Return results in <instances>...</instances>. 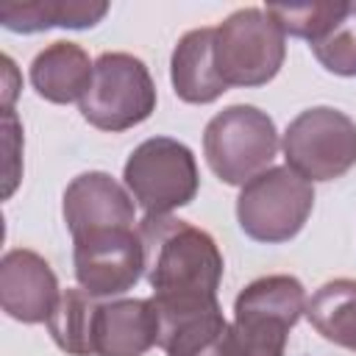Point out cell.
<instances>
[{
  "instance_id": "1",
  "label": "cell",
  "mask_w": 356,
  "mask_h": 356,
  "mask_svg": "<svg viewBox=\"0 0 356 356\" xmlns=\"http://www.w3.org/2000/svg\"><path fill=\"white\" fill-rule=\"evenodd\" d=\"M139 234L156 312H184L217 303L225 264L209 231L170 214H145Z\"/></svg>"
},
{
  "instance_id": "2",
  "label": "cell",
  "mask_w": 356,
  "mask_h": 356,
  "mask_svg": "<svg viewBox=\"0 0 356 356\" xmlns=\"http://www.w3.org/2000/svg\"><path fill=\"white\" fill-rule=\"evenodd\" d=\"M306 314V289L295 275H261L234 300V356H284L289 331Z\"/></svg>"
},
{
  "instance_id": "3",
  "label": "cell",
  "mask_w": 356,
  "mask_h": 356,
  "mask_svg": "<svg viewBox=\"0 0 356 356\" xmlns=\"http://www.w3.org/2000/svg\"><path fill=\"white\" fill-rule=\"evenodd\" d=\"M278 153V131L267 111L256 106H228L203 131V156L211 172L228 186H245L270 170Z\"/></svg>"
},
{
  "instance_id": "4",
  "label": "cell",
  "mask_w": 356,
  "mask_h": 356,
  "mask_svg": "<svg viewBox=\"0 0 356 356\" xmlns=\"http://www.w3.org/2000/svg\"><path fill=\"white\" fill-rule=\"evenodd\" d=\"M286 58V33L264 8H239L214 28V67L222 83L264 86Z\"/></svg>"
},
{
  "instance_id": "5",
  "label": "cell",
  "mask_w": 356,
  "mask_h": 356,
  "mask_svg": "<svg viewBox=\"0 0 356 356\" xmlns=\"http://www.w3.org/2000/svg\"><path fill=\"white\" fill-rule=\"evenodd\" d=\"M122 181L145 214L153 217L192 203L200 189L195 153L172 136H150L136 145L125 161Z\"/></svg>"
},
{
  "instance_id": "6",
  "label": "cell",
  "mask_w": 356,
  "mask_h": 356,
  "mask_svg": "<svg viewBox=\"0 0 356 356\" xmlns=\"http://www.w3.org/2000/svg\"><path fill=\"white\" fill-rule=\"evenodd\" d=\"M314 209L312 181L292 167H270L250 178L236 197L239 228L264 245L289 242L300 234Z\"/></svg>"
},
{
  "instance_id": "7",
  "label": "cell",
  "mask_w": 356,
  "mask_h": 356,
  "mask_svg": "<svg viewBox=\"0 0 356 356\" xmlns=\"http://www.w3.org/2000/svg\"><path fill=\"white\" fill-rule=\"evenodd\" d=\"M156 111V83L142 58L131 53H103L81 97V114L97 131H128Z\"/></svg>"
},
{
  "instance_id": "8",
  "label": "cell",
  "mask_w": 356,
  "mask_h": 356,
  "mask_svg": "<svg viewBox=\"0 0 356 356\" xmlns=\"http://www.w3.org/2000/svg\"><path fill=\"white\" fill-rule=\"evenodd\" d=\"M284 159L306 181L342 178L356 164V122L331 106L300 111L284 131Z\"/></svg>"
},
{
  "instance_id": "9",
  "label": "cell",
  "mask_w": 356,
  "mask_h": 356,
  "mask_svg": "<svg viewBox=\"0 0 356 356\" xmlns=\"http://www.w3.org/2000/svg\"><path fill=\"white\" fill-rule=\"evenodd\" d=\"M72 264L78 286L92 298L125 295L145 273L142 234L131 225L72 236Z\"/></svg>"
},
{
  "instance_id": "10",
  "label": "cell",
  "mask_w": 356,
  "mask_h": 356,
  "mask_svg": "<svg viewBox=\"0 0 356 356\" xmlns=\"http://www.w3.org/2000/svg\"><path fill=\"white\" fill-rule=\"evenodd\" d=\"M58 298V278L39 253L14 248L0 259V303L11 320L25 325L47 323Z\"/></svg>"
},
{
  "instance_id": "11",
  "label": "cell",
  "mask_w": 356,
  "mask_h": 356,
  "mask_svg": "<svg viewBox=\"0 0 356 356\" xmlns=\"http://www.w3.org/2000/svg\"><path fill=\"white\" fill-rule=\"evenodd\" d=\"M61 211L72 236L103 228H131L136 222L131 192L100 170L81 172L67 184Z\"/></svg>"
},
{
  "instance_id": "12",
  "label": "cell",
  "mask_w": 356,
  "mask_h": 356,
  "mask_svg": "<svg viewBox=\"0 0 356 356\" xmlns=\"http://www.w3.org/2000/svg\"><path fill=\"white\" fill-rule=\"evenodd\" d=\"M159 312L150 298L97 303L92 323V356H145L159 345Z\"/></svg>"
},
{
  "instance_id": "13",
  "label": "cell",
  "mask_w": 356,
  "mask_h": 356,
  "mask_svg": "<svg viewBox=\"0 0 356 356\" xmlns=\"http://www.w3.org/2000/svg\"><path fill=\"white\" fill-rule=\"evenodd\" d=\"M159 348L167 356H234L231 325L220 303L159 312Z\"/></svg>"
},
{
  "instance_id": "14",
  "label": "cell",
  "mask_w": 356,
  "mask_h": 356,
  "mask_svg": "<svg viewBox=\"0 0 356 356\" xmlns=\"http://www.w3.org/2000/svg\"><path fill=\"white\" fill-rule=\"evenodd\" d=\"M170 81L184 103L206 106L228 92L214 67V28L186 31L170 58Z\"/></svg>"
},
{
  "instance_id": "15",
  "label": "cell",
  "mask_w": 356,
  "mask_h": 356,
  "mask_svg": "<svg viewBox=\"0 0 356 356\" xmlns=\"http://www.w3.org/2000/svg\"><path fill=\"white\" fill-rule=\"evenodd\" d=\"M95 75L89 53L75 42H53L39 50L31 61V86L39 97L67 106L81 103Z\"/></svg>"
},
{
  "instance_id": "16",
  "label": "cell",
  "mask_w": 356,
  "mask_h": 356,
  "mask_svg": "<svg viewBox=\"0 0 356 356\" xmlns=\"http://www.w3.org/2000/svg\"><path fill=\"white\" fill-rule=\"evenodd\" d=\"M108 11L103 0H6L0 6L3 28L14 33H39L47 28H92Z\"/></svg>"
},
{
  "instance_id": "17",
  "label": "cell",
  "mask_w": 356,
  "mask_h": 356,
  "mask_svg": "<svg viewBox=\"0 0 356 356\" xmlns=\"http://www.w3.org/2000/svg\"><path fill=\"white\" fill-rule=\"evenodd\" d=\"M306 320L323 339L356 350V278L325 281L306 300Z\"/></svg>"
},
{
  "instance_id": "18",
  "label": "cell",
  "mask_w": 356,
  "mask_h": 356,
  "mask_svg": "<svg viewBox=\"0 0 356 356\" xmlns=\"http://www.w3.org/2000/svg\"><path fill=\"white\" fill-rule=\"evenodd\" d=\"M97 298L86 289H64L56 312L47 320L53 342L70 356H92V323H95Z\"/></svg>"
},
{
  "instance_id": "19",
  "label": "cell",
  "mask_w": 356,
  "mask_h": 356,
  "mask_svg": "<svg viewBox=\"0 0 356 356\" xmlns=\"http://www.w3.org/2000/svg\"><path fill=\"white\" fill-rule=\"evenodd\" d=\"M284 33L306 39L309 44H314L317 39H323L348 11L350 3L345 0H314V3H270L264 8Z\"/></svg>"
},
{
  "instance_id": "20",
  "label": "cell",
  "mask_w": 356,
  "mask_h": 356,
  "mask_svg": "<svg viewBox=\"0 0 356 356\" xmlns=\"http://www.w3.org/2000/svg\"><path fill=\"white\" fill-rule=\"evenodd\" d=\"M309 47L328 72L356 78V3H350V11Z\"/></svg>"
}]
</instances>
